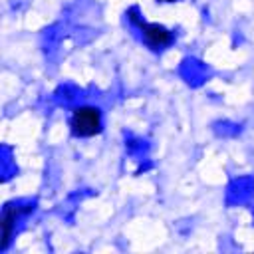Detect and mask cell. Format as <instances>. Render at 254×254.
I'll return each instance as SVG.
<instances>
[{"mask_svg": "<svg viewBox=\"0 0 254 254\" xmlns=\"http://www.w3.org/2000/svg\"><path fill=\"white\" fill-rule=\"evenodd\" d=\"M129 18H131L139 28H141L145 42H147L153 50H161V48H165V46H169V44L173 42V34H171L165 26H159V24H147V22H143V20L137 16V12H135V10H129Z\"/></svg>", "mask_w": 254, "mask_h": 254, "instance_id": "7a4b0ae2", "label": "cell"}, {"mask_svg": "<svg viewBox=\"0 0 254 254\" xmlns=\"http://www.w3.org/2000/svg\"><path fill=\"white\" fill-rule=\"evenodd\" d=\"M69 127L75 137H93L101 131V111L93 105L75 107L69 117Z\"/></svg>", "mask_w": 254, "mask_h": 254, "instance_id": "6da1fadb", "label": "cell"}, {"mask_svg": "<svg viewBox=\"0 0 254 254\" xmlns=\"http://www.w3.org/2000/svg\"><path fill=\"white\" fill-rule=\"evenodd\" d=\"M157 2H175V0H157Z\"/></svg>", "mask_w": 254, "mask_h": 254, "instance_id": "3957f363", "label": "cell"}]
</instances>
